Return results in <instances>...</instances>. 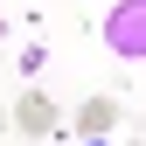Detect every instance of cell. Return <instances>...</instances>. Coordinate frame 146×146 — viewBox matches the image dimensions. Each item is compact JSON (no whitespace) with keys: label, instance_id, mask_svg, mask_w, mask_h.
<instances>
[{"label":"cell","instance_id":"obj_1","mask_svg":"<svg viewBox=\"0 0 146 146\" xmlns=\"http://www.w3.org/2000/svg\"><path fill=\"white\" fill-rule=\"evenodd\" d=\"M104 49L118 63H146V0H118L104 14Z\"/></svg>","mask_w":146,"mask_h":146},{"label":"cell","instance_id":"obj_2","mask_svg":"<svg viewBox=\"0 0 146 146\" xmlns=\"http://www.w3.org/2000/svg\"><path fill=\"white\" fill-rule=\"evenodd\" d=\"M7 125H14V132H28V139H49V132L63 125V111H56V98H49V90H28V98L7 104Z\"/></svg>","mask_w":146,"mask_h":146},{"label":"cell","instance_id":"obj_3","mask_svg":"<svg viewBox=\"0 0 146 146\" xmlns=\"http://www.w3.org/2000/svg\"><path fill=\"white\" fill-rule=\"evenodd\" d=\"M118 118H125V111H118L111 98H90L84 111H77V132H84V139H111V125H118Z\"/></svg>","mask_w":146,"mask_h":146},{"label":"cell","instance_id":"obj_4","mask_svg":"<svg viewBox=\"0 0 146 146\" xmlns=\"http://www.w3.org/2000/svg\"><path fill=\"white\" fill-rule=\"evenodd\" d=\"M77 146H111V139H77Z\"/></svg>","mask_w":146,"mask_h":146},{"label":"cell","instance_id":"obj_5","mask_svg":"<svg viewBox=\"0 0 146 146\" xmlns=\"http://www.w3.org/2000/svg\"><path fill=\"white\" fill-rule=\"evenodd\" d=\"M0 132H7V104H0Z\"/></svg>","mask_w":146,"mask_h":146}]
</instances>
